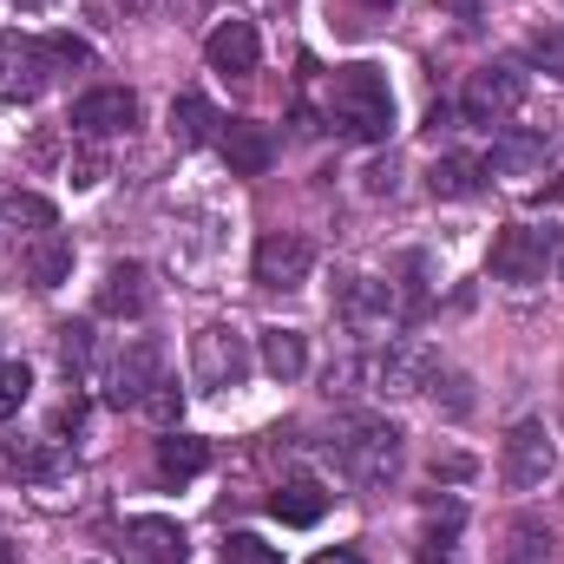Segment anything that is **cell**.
<instances>
[{
    "label": "cell",
    "mask_w": 564,
    "mask_h": 564,
    "mask_svg": "<svg viewBox=\"0 0 564 564\" xmlns=\"http://www.w3.org/2000/svg\"><path fill=\"white\" fill-rule=\"evenodd\" d=\"M335 459L361 492H381L401 473V426L381 421V414H348L335 426Z\"/></svg>",
    "instance_id": "6da1fadb"
},
{
    "label": "cell",
    "mask_w": 564,
    "mask_h": 564,
    "mask_svg": "<svg viewBox=\"0 0 564 564\" xmlns=\"http://www.w3.org/2000/svg\"><path fill=\"white\" fill-rule=\"evenodd\" d=\"M328 119L348 132V139H388L394 126V93L375 66H341L335 86H328Z\"/></svg>",
    "instance_id": "7a4b0ae2"
},
{
    "label": "cell",
    "mask_w": 564,
    "mask_h": 564,
    "mask_svg": "<svg viewBox=\"0 0 564 564\" xmlns=\"http://www.w3.org/2000/svg\"><path fill=\"white\" fill-rule=\"evenodd\" d=\"M59 59H53V40H33V33H0V99L26 106L53 86Z\"/></svg>",
    "instance_id": "3957f363"
},
{
    "label": "cell",
    "mask_w": 564,
    "mask_h": 564,
    "mask_svg": "<svg viewBox=\"0 0 564 564\" xmlns=\"http://www.w3.org/2000/svg\"><path fill=\"white\" fill-rule=\"evenodd\" d=\"M191 375H197V388H210V394L243 388V375H250V341H243L237 328H224V322L197 328V335H191Z\"/></svg>",
    "instance_id": "277c9868"
},
{
    "label": "cell",
    "mask_w": 564,
    "mask_h": 564,
    "mask_svg": "<svg viewBox=\"0 0 564 564\" xmlns=\"http://www.w3.org/2000/svg\"><path fill=\"white\" fill-rule=\"evenodd\" d=\"M558 257V237L552 230H532V224H506L492 237V276L499 282H539Z\"/></svg>",
    "instance_id": "5b68a950"
},
{
    "label": "cell",
    "mask_w": 564,
    "mask_h": 564,
    "mask_svg": "<svg viewBox=\"0 0 564 564\" xmlns=\"http://www.w3.org/2000/svg\"><path fill=\"white\" fill-rule=\"evenodd\" d=\"M361 375H368L381 394H426V388L440 381V355H433L426 341H388Z\"/></svg>",
    "instance_id": "8992f818"
},
{
    "label": "cell",
    "mask_w": 564,
    "mask_h": 564,
    "mask_svg": "<svg viewBox=\"0 0 564 564\" xmlns=\"http://www.w3.org/2000/svg\"><path fill=\"white\" fill-rule=\"evenodd\" d=\"M401 315H408V302H401L394 282H381V276H348L341 282V322H348V328H361V335H388Z\"/></svg>",
    "instance_id": "52a82bcc"
},
{
    "label": "cell",
    "mask_w": 564,
    "mask_h": 564,
    "mask_svg": "<svg viewBox=\"0 0 564 564\" xmlns=\"http://www.w3.org/2000/svg\"><path fill=\"white\" fill-rule=\"evenodd\" d=\"M519 106H525V73H519V66H479V73L466 79V119L499 126V119H512Z\"/></svg>",
    "instance_id": "ba28073f"
},
{
    "label": "cell",
    "mask_w": 564,
    "mask_h": 564,
    "mask_svg": "<svg viewBox=\"0 0 564 564\" xmlns=\"http://www.w3.org/2000/svg\"><path fill=\"white\" fill-rule=\"evenodd\" d=\"M552 433H545V421H519L512 433H506V486H519V492H532V486H545L552 479Z\"/></svg>",
    "instance_id": "9c48e42d"
},
{
    "label": "cell",
    "mask_w": 564,
    "mask_h": 564,
    "mask_svg": "<svg viewBox=\"0 0 564 564\" xmlns=\"http://www.w3.org/2000/svg\"><path fill=\"white\" fill-rule=\"evenodd\" d=\"M308 270H315V243H308V237L270 230V237L257 243V282H263V289H302Z\"/></svg>",
    "instance_id": "30bf717a"
},
{
    "label": "cell",
    "mask_w": 564,
    "mask_h": 564,
    "mask_svg": "<svg viewBox=\"0 0 564 564\" xmlns=\"http://www.w3.org/2000/svg\"><path fill=\"white\" fill-rule=\"evenodd\" d=\"M139 126V99L126 86H99L86 99H73V132L79 139H112V132H132Z\"/></svg>",
    "instance_id": "8fae6325"
},
{
    "label": "cell",
    "mask_w": 564,
    "mask_h": 564,
    "mask_svg": "<svg viewBox=\"0 0 564 564\" xmlns=\"http://www.w3.org/2000/svg\"><path fill=\"white\" fill-rule=\"evenodd\" d=\"M164 381V355H158V341H132L119 361H112V388H106V401L112 408H144V394Z\"/></svg>",
    "instance_id": "7c38bea8"
},
{
    "label": "cell",
    "mask_w": 564,
    "mask_h": 564,
    "mask_svg": "<svg viewBox=\"0 0 564 564\" xmlns=\"http://www.w3.org/2000/svg\"><path fill=\"white\" fill-rule=\"evenodd\" d=\"M184 532L171 525V519H126V532H119V558L126 564H184Z\"/></svg>",
    "instance_id": "4fadbf2b"
},
{
    "label": "cell",
    "mask_w": 564,
    "mask_h": 564,
    "mask_svg": "<svg viewBox=\"0 0 564 564\" xmlns=\"http://www.w3.org/2000/svg\"><path fill=\"white\" fill-rule=\"evenodd\" d=\"M204 59H210L217 73H257V59H263V40H257V26H250V20H224V26H210V40H204Z\"/></svg>",
    "instance_id": "5bb4252c"
},
{
    "label": "cell",
    "mask_w": 564,
    "mask_h": 564,
    "mask_svg": "<svg viewBox=\"0 0 564 564\" xmlns=\"http://www.w3.org/2000/svg\"><path fill=\"white\" fill-rule=\"evenodd\" d=\"M144 308H151L144 270H139V263H112L106 282H99V315H112V322H139Z\"/></svg>",
    "instance_id": "9a60e30c"
},
{
    "label": "cell",
    "mask_w": 564,
    "mask_h": 564,
    "mask_svg": "<svg viewBox=\"0 0 564 564\" xmlns=\"http://www.w3.org/2000/svg\"><path fill=\"white\" fill-rule=\"evenodd\" d=\"M217 144H224V158H230V171H237V177H263V171H270V158H276L270 132H263V126H250V119H230Z\"/></svg>",
    "instance_id": "2e32d148"
},
{
    "label": "cell",
    "mask_w": 564,
    "mask_h": 564,
    "mask_svg": "<svg viewBox=\"0 0 564 564\" xmlns=\"http://www.w3.org/2000/svg\"><path fill=\"white\" fill-rule=\"evenodd\" d=\"M26 276H33V289H59V282L73 276V237L40 230V237L26 243Z\"/></svg>",
    "instance_id": "e0dca14e"
},
{
    "label": "cell",
    "mask_w": 564,
    "mask_h": 564,
    "mask_svg": "<svg viewBox=\"0 0 564 564\" xmlns=\"http://www.w3.org/2000/svg\"><path fill=\"white\" fill-rule=\"evenodd\" d=\"M426 184H433V197H479V184H486V158H473V151H446L433 171H426Z\"/></svg>",
    "instance_id": "ac0fdd59"
},
{
    "label": "cell",
    "mask_w": 564,
    "mask_h": 564,
    "mask_svg": "<svg viewBox=\"0 0 564 564\" xmlns=\"http://www.w3.org/2000/svg\"><path fill=\"white\" fill-rule=\"evenodd\" d=\"M270 512H276L282 525H315V519L328 512V492H322V479H308V473H295V479L282 486L276 499H270Z\"/></svg>",
    "instance_id": "d6986e66"
},
{
    "label": "cell",
    "mask_w": 564,
    "mask_h": 564,
    "mask_svg": "<svg viewBox=\"0 0 564 564\" xmlns=\"http://www.w3.org/2000/svg\"><path fill=\"white\" fill-rule=\"evenodd\" d=\"M171 139H177V144H210V139H224V119H217V106H210L204 93H184V99L171 106Z\"/></svg>",
    "instance_id": "ffe728a7"
},
{
    "label": "cell",
    "mask_w": 564,
    "mask_h": 564,
    "mask_svg": "<svg viewBox=\"0 0 564 564\" xmlns=\"http://www.w3.org/2000/svg\"><path fill=\"white\" fill-rule=\"evenodd\" d=\"M486 171H506V177H545V139L532 132H506L492 144V164Z\"/></svg>",
    "instance_id": "44dd1931"
},
{
    "label": "cell",
    "mask_w": 564,
    "mask_h": 564,
    "mask_svg": "<svg viewBox=\"0 0 564 564\" xmlns=\"http://www.w3.org/2000/svg\"><path fill=\"white\" fill-rule=\"evenodd\" d=\"M210 466V446L204 440H191V433H171V440H158V479H197Z\"/></svg>",
    "instance_id": "7402d4cb"
},
{
    "label": "cell",
    "mask_w": 564,
    "mask_h": 564,
    "mask_svg": "<svg viewBox=\"0 0 564 564\" xmlns=\"http://www.w3.org/2000/svg\"><path fill=\"white\" fill-rule=\"evenodd\" d=\"M263 368H270L276 381H295V375L308 368V348H302L295 328H263Z\"/></svg>",
    "instance_id": "603a6c76"
},
{
    "label": "cell",
    "mask_w": 564,
    "mask_h": 564,
    "mask_svg": "<svg viewBox=\"0 0 564 564\" xmlns=\"http://www.w3.org/2000/svg\"><path fill=\"white\" fill-rule=\"evenodd\" d=\"M0 217H7L13 230H33V237L59 224V210H53L46 197H33V191H7V197H0Z\"/></svg>",
    "instance_id": "cb8c5ba5"
},
{
    "label": "cell",
    "mask_w": 564,
    "mask_h": 564,
    "mask_svg": "<svg viewBox=\"0 0 564 564\" xmlns=\"http://www.w3.org/2000/svg\"><path fill=\"white\" fill-rule=\"evenodd\" d=\"M7 473H20V479H53V473H59L53 440H7Z\"/></svg>",
    "instance_id": "d4e9b609"
},
{
    "label": "cell",
    "mask_w": 564,
    "mask_h": 564,
    "mask_svg": "<svg viewBox=\"0 0 564 564\" xmlns=\"http://www.w3.org/2000/svg\"><path fill=\"white\" fill-rule=\"evenodd\" d=\"M59 368L66 375H86L93 368V328L86 322H59Z\"/></svg>",
    "instance_id": "484cf974"
},
{
    "label": "cell",
    "mask_w": 564,
    "mask_h": 564,
    "mask_svg": "<svg viewBox=\"0 0 564 564\" xmlns=\"http://www.w3.org/2000/svg\"><path fill=\"white\" fill-rule=\"evenodd\" d=\"M26 394H33L26 361H0V421H13V414L26 408Z\"/></svg>",
    "instance_id": "4316f807"
},
{
    "label": "cell",
    "mask_w": 564,
    "mask_h": 564,
    "mask_svg": "<svg viewBox=\"0 0 564 564\" xmlns=\"http://www.w3.org/2000/svg\"><path fill=\"white\" fill-rule=\"evenodd\" d=\"M512 564H552V532L532 525V519H519L512 525Z\"/></svg>",
    "instance_id": "83f0119b"
},
{
    "label": "cell",
    "mask_w": 564,
    "mask_h": 564,
    "mask_svg": "<svg viewBox=\"0 0 564 564\" xmlns=\"http://www.w3.org/2000/svg\"><path fill=\"white\" fill-rule=\"evenodd\" d=\"M224 564H282V552L263 545L257 532H230V539H224Z\"/></svg>",
    "instance_id": "f1b7e54d"
},
{
    "label": "cell",
    "mask_w": 564,
    "mask_h": 564,
    "mask_svg": "<svg viewBox=\"0 0 564 564\" xmlns=\"http://www.w3.org/2000/svg\"><path fill=\"white\" fill-rule=\"evenodd\" d=\"M453 532H459V506H453V499H446V506H426V552H446Z\"/></svg>",
    "instance_id": "f546056e"
},
{
    "label": "cell",
    "mask_w": 564,
    "mask_h": 564,
    "mask_svg": "<svg viewBox=\"0 0 564 564\" xmlns=\"http://www.w3.org/2000/svg\"><path fill=\"white\" fill-rule=\"evenodd\" d=\"M144 414L158 426H177V414H184V394H177V381H158L151 394H144Z\"/></svg>",
    "instance_id": "4dcf8cb0"
},
{
    "label": "cell",
    "mask_w": 564,
    "mask_h": 564,
    "mask_svg": "<svg viewBox=\"0 0 564 564\" xmlns=\"http://www.w3.org/2000/svg\"><path fill=\"white\" fill-rule=\"evenodd\" d=\"M99 177H106V151L86 139V144H79V158H73V184H79V191H93Z\"/></svg>",
    "instance_id": "1f68e13d"
},
{
    "label": "cell",
    "mask_w": 564,
    "mask_h": 564,
    "mask_svg": "<svg viewBox=\"0 0 564 564\" xmlns=\"http://www.w3.org/2000/svg\"><path fill=\"white\" fill-rule=\"evenodd\" d=\"M532 59H539L552 79H564V26H552V33H539V40H532Z\"/></svg>",
    "instance_id": "d6a6232c"
},
{
    "label": "cell",
    "mask_w": 564,
    "mask_h": 564,
    "mask_svg": "<svg viewBox=\"0 0 564 564\" xmlns=\"http://www.w3.org/2000/svg\"><path fill=\"white\" fill-rule=\"evenodd\" d=\"M53 59H59V66H86L93 53H86V40H73V33H53Z\"/></svg>",
    "instance_id": "836d02e7"
},
{
    "label": "cell",
    "mask_w": 564,
    "mask_h": 564,
    "mask_svg": "<svg viewBox=\"0 0 564 564\" xmlns=\"http://www.w3.org/2000/svg\"><path fill=\"white\" fill-rule=\"evenodd\" d=\"M446 414H473V394H466L459 375H446Z\"/></svg>",
    "instance_id": "e575fe53"
},
{
    "label": "cell",
    "mask_w": 564,
    "mask_h": 564,
    "mask_svg": "<svg viewBox=\"0 0 564 564\" xmlns=\"http://www.w3.org/2000/svg\"><path fill=\"white\" fill-rule=\"evenodd\" d=\"M473 473V459H459V453H446V459H433V479H466Z\"/></svg>",
    "instance_id": "d590c367"
},
{
    "label": "cell",
    "mask_w": 564,
    "mask_h": 564,
    "mask_svg": "<svg viewBox=\"0 0 564 564\" xmlns=\"http://www.w3.org/2000/svg\"><path fill=\"white\" fill-rule=\"evenodd\" d=\"M440 7H453V13H459V26H473V20H479V0H440Z\"/></svg>",
    "instance_id": "8d00e7d4"
},
{
    "label": "cell",
    "mask_w": 564,
    "mask_h": 564,
    "mask_svg": "<svg viewBox=\"0 0 564 564\" xmlns=\"http://www.w3.org/2000/svg\"><path fill=\"white\" fill-rule=\"evenodd\" d=\"M315 564H361V558H355V552H322Z\"/></svg>",
    "instance_id": "74e56055"
},
{
    "label": "cell",
    "mask_w": 564,
    "mask_h": 564,
    "mask_svg": "<svg viewBox=\"0 0 564 564\" xmlns=\"http://www.w3.org/2000/svg\"><path fill=\"white\" fill-rule=\"evenodd\" d=\"M151 7H158V0H126V13H151Z\"/></svg>",
    "instance_id": "f35d334b"
},
{
    "label": "cell",
    "mask_w": 564,
    "mask_h": 564,
    "mask_svg": "<svg viewBox=\"0 0 564 564\" xmlns=\"http://www.w3.org/2000/svg\"><path fill=\"white\" fill-rule=\"evenodd\" d=\"M361 7H368V13H388V7H394V0H361Z\"/></svg>",
    "instance_id": "ab89813d"
},
{
    "label": "cell",
    "mask_w": 564,
    "mask_h": 564,
    "mask_svg": "<svg viewBox=\"0 0 564 564\" xmlns=\"http://www.w3.org/2000/svg\"><path fill=\"white\" fill-rule=\"evenodd\" d=\"M0 564H20V552H13V545H0Z\"/></svg>",
    "instance_id": "60d3db41"
}]
</instances>
